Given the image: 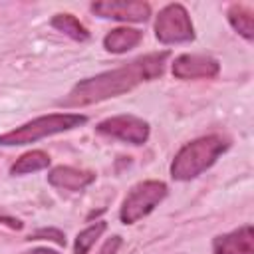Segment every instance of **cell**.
Masks as SVG:
<instances>
[{"mask_svg": "<svg viewBox=\"0 0 254 254\" xmlns=\"http://www.w3.org/2000/svg\"><path fill=\"white\" fill-rule=\"evenodd\" d=\"M169 50L153 52L147 56H141L121 67L97 73L93 77H87L71 87V91L60 101L64 107H83L89 103H97L109 97H117L121 93L131 91L143 81H151L165 71V62L169 58Z\"/></svg>", "mask_w": 254, "mask_h": 254, "instance_id": "1", "label": "cell"}, {"mask_svg": "<svg viewBox=\"0 0 254 254\" xmlns=\"http://www.w3.org/2000/svg\"><path fill=\"white\" fill-rule=\"evenodd\" d=\"M228 147L230 143L222 135H206L187 143L171 163V177L175 181H190L202 175Z\"/></svg>", "mask_w": 254, "mask_h": 254, "instance_id": "2", "label": "cell"}, {"mask_svg": "<svg viewBox=\"0 0 254 254\" xmlns=\"http://www.w3.org/2000/svg\"><path fill=\"white\" fill-rule=\"evenodd\" d=\"M87 121L85 115L79 113H50V115H42L36 117L4 135H0V145L4 147H16V145H28V143H36L44 137L56 135V133H64L69 129H75L79 125H83Z\"/></svg>", "mask_w": 254, "mask_h": 254, "instance_id": "3", "label": "cell"}, {"mask_svg": "<svg viewBox=\"0 0 254 254\" xmlns=\"http://www.w3.org/2000/svg\"><path fill=\"white\" fill-rule=\"evenodd\" d=\"M169 189L163 181H143L139 185H135L123 204H121V210H119V218L123 224H133L137 222L139 218L147 216L165 196H167Z\"/></svg>", "mask_w": 254, "mask_h": 254, "instance_id": "4", "label": "cell"}, {"mask_svg": "<svg viewBox=\"0 0 254 254\" xmlns=\"http://www.w3.org/2000/svg\"><path fill=\"white\" fill-rule=\"evenodd\" d=\"M155 36L161 44H185L194 38V28L183 4H167L155 20Z\"/></svg>", "mask_w": 254, "mask_h": 254, "instance_id": "5", "label": "cell"}, {"mask_svg": "<svg viewBox=\"0 0 254 254\" xmlns=\"http://www.w3.org/2000/svg\"><path fill=\"white\" fill-rule=\"evenodd\" d=\"M97 133L131 145H143L149 139V123L135 115H115L97 123Z\"/></svg>", "mask_w": 254, "mask_h": 254, "instance_id": "6", "label": "cell"}, {"mask_svg": "<svg viewBox=\"0 0 254 254\" xmlns=\"http://www.w3.org/2000/svg\"><path fill=\"white\" fill-rule=\"evenodd\" d=\"M220 71V64L202 54H183L173 62V75L177 79H196V77H214Z\"/></svg>", "mask_w": 254, "mask_h": 254, "instance_id": "7", "label": "cell"}, {"mask_svg": "<svg viewBox=\"0 0 254 254\" xmlns=\"http://www.w3.org/2000/svg\"><path fill=\"white\" fill-rule=\"evenodd\" d=\"M91 10L101 18L121 22H145L151 14L147 2H93Z\"/></svg>", "mask_w": 254, "mask_h": 254, "instance_id": "8", "label": "cell"}, {"mask_svg": "<svg viewBox=\"0 0 254 254\" xmlns=\"http://www.w3.org/2000/svg\"><path fill=\"white\" fill-rule=\"evenodd\" d=\"M212 254H254V232L250 224L212 240Z\"/></svg>", "mask_w": 254, "mask_h": 254, "instance_id": "9", "label": "cell"}, {"mask_svg": "<svg viewBox=\"0 0 254 254\" xmlns=\"http://www.w3.org/2000/svg\"><path fill=\"white\" fill-rule=\"evenodd\" d=\"M95 181V175L91 171H81L75 167H56L50 171L48 175V183L60 190H83L87 185H91Z\"/></svg>", "mask_w": 254, "mask_h": 254, "instance_id": "10", "label": "cell"}, {"mask_svg": "<svg viewBox=\"0 0 254 254\" xmlns=\"http://www.w3.org/2000/svg\"><path fill=\"white\" fill-rule=\"evenodd\" d=\"M141 38H143V34L135 28H115L109 34H105L103 46L111 54H123V52H129L131 48H135L141 42Z\"/></svg>", "mask_w": 254, "mask_h": 254, "instance_id": "11", "label": "cell"}, {"mask_svg": "<svg viewBox=\"0 0 254 254\" xmlns=\"http://www.w3.org/2000/svg\"><path fill=\"white\" fill-rule=\"evenodd\" d=\"M228 22L230 26L246 40L254 38V16L252 10L244 4H234L228 8Z\"/></svg>", "mask_w": 254, "mask_h": 254, "instance_id": "12", "label": "cell"}, {"mask_svg": "<svg viewBox=\"0 0 254 254\" xmlns=\"http://www.w3.org/2000/svg\"><path fill=\"white\" fill-rule=\"evenodd\" d=\"M50 167V155L44 151H30L24 153L12 167H10V175H28V173H36V171H44Z\"/></svg>", "mask_w": 254, "mask_h": 254, "instance_id": "13", "label": "cell"}, {"mask_svg": "<svg viewBox=\"0 0 254 254\" xmlns=\"http://www.w3.org/2000/svg\"><path fill=\"white\" fill-rule=\"evenodd\" d=\"M52 28H56L58 32H64L65 36H69L71 40H77V42H87L89 40L87 28L71 14H56L52 18Z\"/></svg>", "mask_w": 254, "mask_h": 254, "instance_id": "14", "label": "cell"}, {"mask_svg": "<svg viewBox=\"0 0 254 254\" xmlns=\"http://www.w3.org/2000/svg\"><path fill=\"white\" fill-rule=\"evenodd\" d=\"M107 228V222L99 220L91 226H87L85 230H81L77 236H75V244H73V254H87L89 248L95 244V240L105 232Z\"/></svg>", "mask_w": 254, "mask_h": 254, "instance_id": "15", "label": "cell"}, {"mask_svg": "<svg viewBox=\"0 0 254 254\" xmlns=\"http://www.w3.org/2000/svg\"><path fill=\"white\" fill-rule=\"evenodd\" d=\"M42 238L54 240V242L60 244V246L65 244V234H64L62 230H58V228H40V230H36L34 234H30L28 240H42Z\"/></svg>", "mask_w": 254, "mask_h": 254, "instance_id": "16", "label": "cell"}, {"mask_svg": "<svg viewBox=\"0 0 254 254\" xmlns=\"http://www.w3.org/2000/svg\"><path fill=\"white\" fill-rule=\"evenodd\" d=\"M123 244V240H121V236H111V238H107L105 240V244L99 248V252L97 254H117V250H119V246Z\"/></svg>", "mask_w": 254, "mask_h": 254, "instance_id": "17", "label": "cell"}, {"mask_svg": "<svg viewBox=\"0 0 254 254\" xmlns=\"http://www.w3.org/2000/svg\"><path fill=\"white\" fill-rule=\"evenodd\" d=\"M0 222L8 224L10 228H16V230H20V228H22V222H20V220H16V218H12V216H4V214H0Z\"/></svg>", "mask_w": 254, "mask_h": 254, "instance_id": "18", "label": "cell"}, {"mask_svg": "<svg viewBox=\"0 0 254 254\" xmlns=\"http://www.w3.org/2000/svg\"><path fill=\"white\" fill-rule=\"evenodd\" d=\"M26 254H60V252L50 250V248H34V250H30V252H26Z\"/></svg>", "mask_w": 254, "mask_h": 254, "instance_id": "19", "label": "cell"}]
</instances>
